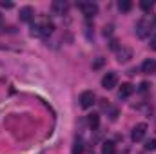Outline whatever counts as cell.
I'll return each instance as SVG.
<instances>
[{
    "instance_id": "obj_1",
    "label": "cell",
    "mask_w": 156,
    "mask_h": 154,
    "mask_svg": "<svg viewBox=\"0 0 156 154\" xmlns=\"http://www.w3.org/2000/svg\"><path fill=\"white\" fill-rule=\"evenodd\" d=\"M53 29H55L53 22H51L49 18L42 16V18H38V20L31 26V35H33V37H40V38H47V37L53 33Z\"/></svg>"
},
{
    "instance_id": "obj_2",
    "label": "cell",
    "mask_w": 156,
    "mask_h": 154,
    "mask_svg": "<svg viewBox=\"0 0 156 154\" xmlns=\"http://www.w3.org/2000/svg\"><path fill=\"white\" fill-rule=\"evenodd\" d=\"M94 100H96V96H94L93 91H83L80 94V107L82 109H89V107L94 105Z\"/></svg>"
},
{
    "instance_id": "obj_3",
    "label": "cell",
    "mask_w": 156,
    "mask_h": 154,
    "mask_svg": "<svg viewBox=\"0 0 156 154\" xmlns=\"http://www.w3.org/2000/svg\"><path fill=\"white\" fill-rule=\"evenodd\" d=\"M145 132H147V123H138V125H134V129H133V132H131V140L133 142H142L144 138H145Z\"/></svg>"
},
{
    "instance_id": "obj_4",
    "label": "cell",
    "mask_w": 156,
    "mask_h": 154,
    "mask_svg": "<svg viewBox=\"0 0 156 154\" xmlns=\"http://www.w3.org/2000/svg\"><path fill=\"white\" fill-rule=\"evenodd\" d=\"M116 83H118V75L115 71L105 73V76L102 78V87L104 89H113V87H116Z\"/></svg>"
},
{
    "instance_id": "obj_5",
    "label": "cell",
    "mask_w": 156,
    "mask_h": 154,
    "mask_svg": "<svg viewBox=\"0 0 156 154\" xmlns=\"http://www.w3.org/2000/svg\"><path fill=\"white\" fill-rule=\"evenodd\" d=\"M78 7L82 9V13H83L87 18H91V16H94V15L98 13V5L93 4V2H82V4H78Z\"/></svg>"
},
{
    "instance_id": "obj_6",
    "label": "cell",
    "mask_w": 156,
    "mask_h": 154,
    "mask_svg": "<svg viewBox=\"0 0 156 154\" xmlns=\"http://www.w3.org/2000/svg\"><path fill=\"white\" fill-rule=\"evenodd\" d=\"M149 33H151V22H149V20H140V22L136 24V35H138L140 38H145Z\"/></svg>"
},
{
    "instance_id": "obj_7",
    "label": "cell",
    "mask_w": 156,
    "mask_h": 154,
    "mask_svg": "<svg viewBox=\"0 0 156 154\" xmlns=\"http://www.w3.org/2000/svg\"><path fill=\"white\" fill-rule=\"evenodd\" d=\"M33 18H35V9L31 5H26L20 9V20L22 22H31Z\"/></svg>"
},
{
    "instance_id": "obj_8",
    "label": "cell",
    "mask_w": 156,
    "mask_h": 154,
    "mask_svg": "<svg viewBox=\"0 0 156 154\" xmlns=\"http://www.w3.org/2000/svg\"><path fill=\"white\" fill-rule=\"evenodd\" d=\"M133 93H134V85H133V83H122V87H120V91H118V98H120V100L129 98Z\"/></svg>"
},
{
    "instance_id": "obj_9",
    "label": "cell",
    "mask_w": 156,
    "mask_h": 154,
    "mask_svg": "<svg viewBox=\"0 0 156 154\" xmlns=\"http://www.w3.org/2000/svg\"><path fill=\"white\" fill-rule=\"evenodd\" d=\"M142 73L144 75H153V73H156V60H153V58L145 60L142 64Z\"/></svg>"
},
{
    "instance_id": "obj_10",
    "label": "cell",
    "mask_w": 156,
    "mask_h": 154,
    "mask_svg": "<svg viewBox=\"0 0 156 154\" xmlns=\"http://www.w3.org/2000/svg\"><path fill=\"white\" fill-rule=\"evenodd\" d=\"M116 56H118V62H127V60L133 56V51H131L129 47H118Z\"/></svg>"
},
{
    "instance_id": "obj_11",
    "label": "cell",
    "mask_w": 156,
    "mask_h": 154,
    "mask_svg": "<svg viewBox=\"0 0 156 154\" xmlns=\"http://www.w3.org/2000/svg\"><path fill=\"white\" fill-rule=\"evenodd\" d=\"M51 9H53L55 15H64V13L67 11V4H66L64 0H56V2H53Z\"/></svg>"
},
{
    "instance_id": "obj_12",
    "label": "cell",
    "mask_w": 156,
    "mask_h": 154,
    "mask_svg": "<svg viewBox=\"0 0 156 154\" xmlns=\"http://www.w3.org/2000/svg\"><path fill=\"white\" fill-rule=\"evenodd\" d=\"M115 151H116V147L113 142H105L102 145V154H115Z\"/></svg>"
},
{
    "instance_id": "obj_13",
    "label": "cell",
    "mask_w": 156,
    "mask_h": 154,
    "mask_svg": "<svg viewBox=\"0 0 156 154\" xmlns=\"http://www.w3.org/2000/svg\"><path fill=\"white\" fill-rule=\"evenodd\" d=\"M87 123H89L91 129H96V127L100 125V116L98 114H91L89 118H87Z\"/></svg>"
},
{
    "instance_id": "obj_14",
    "label": "cell",
    "mask_w": 156,
    "mask_h": 154,
    "mask_svg": "<svg viewBox=\"0 0 156 154\" xmlns=\"http://www.w3.org/2000/svg\"><path fill=\"white\" fill-rule=\"evenodd\" d=\"M118 7H120V11H129L133 7V2L131 0H120L118 2Z\"/></svg>"
},
{
    "instance_id": "obj_15",
    "label": "cell",
    "mask_w": 156,
    "mask_h": 154,
    "mask_svg": "<svg viewBox=\"0 0 156 154\" xmlns=\"http://www.w3.org/2000/svg\"><path fill=\"white\" fill-rule=\"evenodd\" d=\"M140 7H142L144 11H151V9H153V2H151V0H142V2H140Z\"/></svg>"
},
{
    "instance_id": "obj_16",
    "label": "cell",
    "mask_w": 156,
    "mask_h": 154,
    "mask_svg": "<svg viewBox=\"0 0 156 154\" xmlns=\"http://www.w3.org/2000/svg\"><path fill=\"white\" fill-rule=\"evenodd\" d=\"M82 151H83L82 142H76V143H75V147H73V152H71V154H82Z\"/></svg>"
},
{
    "instance_id": "obj_17",
    "label": "cell",
    "mask_w": 156,
    "mask_h": 154,
    "mask_svg": "<svg viewBox=\"0 0 156 154\" xmlns=\"http://www.w3.org/2000/svg\"><path fill=\"white\" fill-rule=\"evenodd\" d=\"M145 149H147V151H154L156 149V140H147V142H145Z\"/></svg>"
},
{
    "instance_id": "obj_18",
    "label": "cell",
    "mask_w": 156,
    "mask_h": 154,
    "mask_svg": "<svg viewBox=\"0 0 156 154\" xmlns=\"http://www.w3.org/2000/svg\"><path fill=\"white\" fill-rule=\"evenodd\" d=\"M149 45H151V49H154L156 51V33L151 35V44H149Z\"/></svg>"
},
{
    "instance_id": "obj_19",
    "label": "cell",
    "mask_w": 156,
    "mask_h": 154,
    "mask_svg": "<svg viewBox=\"0 0 156 154\" xmlns=\"http://www.w3.org/2000/svg\"><path fill=\"white\" fill-rule=\"evenodd\" d=\"M102 65H104V58H98V60L93 64V67H94V69H98V67H102Z\"/></svg>"
},
{
    "instance_id": "obj_20",
    "label": "cell",
    "mask_w": 156,
    "mask_h": 154,
    "mask_svg": "<svg viewBox=\"0 0 156 154\" xmlns=\"http://www.w3.org/2000/svg\"><path fill=\"white\" fill-rule=\"evenodd\" d=\"M0 5H2V7H7V9H11V7H13V4H11V2H5V0H2V2H0Z\"/></svg>"
},
{
    "instance_id": "obj_21",
    "label": "cell",
    "mask_w": 156,
    "mask_h": 154,
    "mask_svg": "<svg viewBox=\"0 0 156 154\" xmlns=\"http://www.w3.org/2000/svg\"><path fill=\"white\" fill-rule=\"evenodd\" d=\"M111 49H115V51H118V40H111Z\"/></svg>"
},
{
    "instance_id": "obj_22",
    "label": "cell",
    "mask_w": 156,
    "mask_h": 154,
    "mask_svg": "<svg viewBox=\"0 0 156 154\" xmlns=\"http://www.w3.org/2000/svg\"><path fill=\"white\" fill-rule=\"evenodd\" d=\"M147 87H149V83H145V82H144V83L140 85V91H147Z\"/></svg>"
},
{
    "instance_id": "obj_23",
    "label": "cell",
    "mask_w": 156,
    "mask_h": 154,
    "mask_svg": "<svg viewBox=\"0 0 156 154\" xmlns=\"http://www.w3.org/2000/svg\"><path fill=\"white\" fill-rule=\"evenodd\" d=\"M2 20H4V16H2V15H0V24H2Z\"/></svg>"
},
{
    "instance_id": "obj_24",
    "label": "cell",
    "mask_w": 156,
    "mask_h": 154,
    "mask_svg": "<svg viewBox=\"0 0 156 154\" xmlns=\"http://www.w3.org/2000/svg\"><path fill=\"white\" fill-rule=\"evenodd\" d=\"M154 24H156V18H154Z\"/></svg>"
}]
</instances>
